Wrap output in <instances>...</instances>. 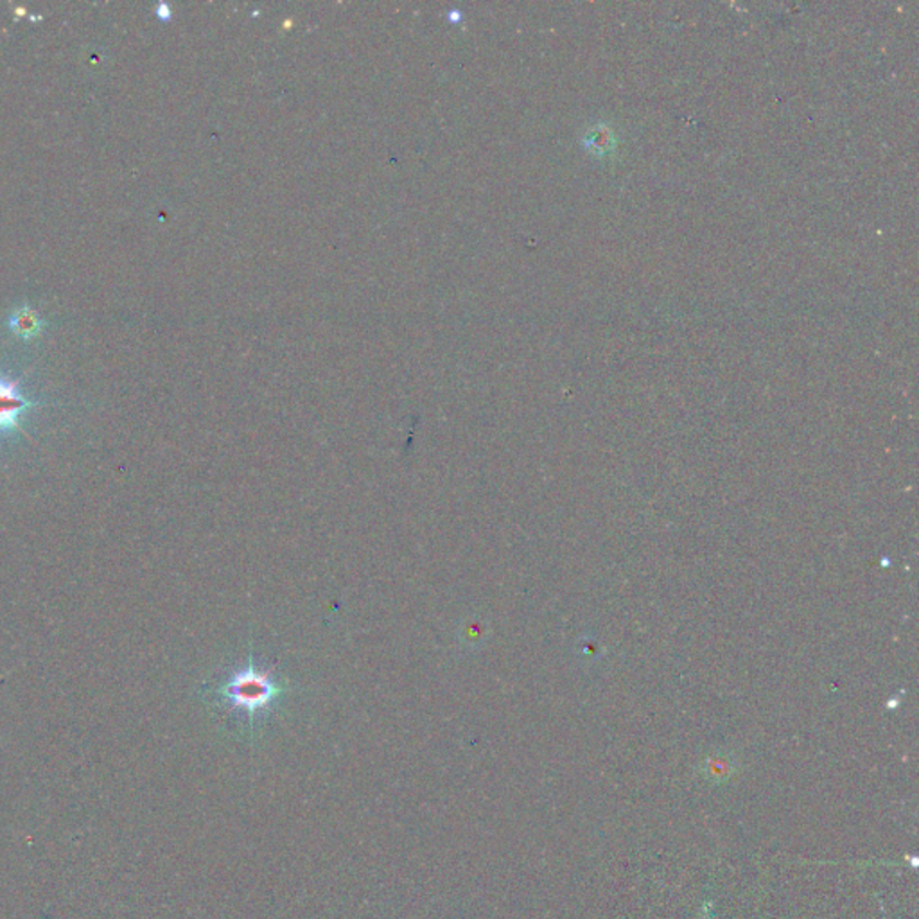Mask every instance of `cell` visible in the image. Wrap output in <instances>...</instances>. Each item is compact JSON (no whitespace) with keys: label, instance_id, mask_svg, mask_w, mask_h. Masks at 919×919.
Here are the masks:
<instances>
[{"label":"cell","instance_id":"6da1fadb","mask_svg":"<svg viewBox=\"0 0 919 919\" xmlns=\"http://www.w3.org/2000/svg\"><path fill=\"white\" fill-rule=\"evenodd\" d=\"M219 697L234 712L244 717H261L268 712L283 693V687L272 672L258 667L253 659H248L244 667L234 670L227 681L219 687Z\"/></svg>","mask_w":919,"mask_h":919},{"label":"cell","instance_id":"7a4b0ae2","mask_svg":"<svg viewBox=\"0 0 919 919\" xmlns=\"http://www.w3.org/2000/svg\"><path fill=\"white\" fill-rule=\"evenodd\" d=\"M33 406L22 395L19 381L0 375V434L10 433L21 425L22 415Z\"/></svg>","mask_w":919,"mask_h":919},{"label":"cell","instance_id":"3957f363","mask_svg":"<svg viewBox=\"0 0 919 919\" xmlns=\"http://www.w3.org/2000/svg\"><path fill=\"white\" fill-rule=\"evenodd\" d=\"M46 327V322L31 306H21L10 317V329L24 339L35 338Z\"/></svg>","mask_w":919,"mask_h":919}]
</instances>
